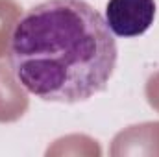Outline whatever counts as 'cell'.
I'll list each match as a JSON object with an SVG mask.
<instances>
[{
    "label": "cell",
    "mask_w": 159,
    "mask_h": 157,
    "mask_svg": "<svg viewBox=\"0 0 159 157\" xmlns=\"http://www.w3.org/2000/svg\"><path fill=\"white\" fill-rule=\"evenodd\" d=\"M30 98L26 87L19 81L15 72L0 63V124L17 122L26 115Z\"/></svg>",
    "instance_id": "277c9868"
},
{
    "label": "cell",
    "mask_w": 159,
    "mask_h": 157,
    "mask_svg": "<svg viewBox=\"0 0 159 157\" xmlns=\"http://www.w3.org/2000/svg\"><path fill=\"white\" fill-rule=\"evenodd\" d=\"M22 7L17 0H0V59L9 54L13 32L20 20Z\"/></svg>",
    "instance_id": "5b68a950"
},
{
    "label": "cell",
    "mask_w": 159,
    "mask_h": 157,
    "mask_svg": "<svg viewBox=\"0 0 159 157\" xmlns=\"http://www.w3.org/2000/svg\"><path fill=\"white\" fill-rule=\"evenodd\" d=\"M113 157H159V122H143L119 131L109 148Z\"/></svg>",
    "instance_id": "3957f363"
},
{
    "label": "cell",
    "mask_w": 159,
    "mask_h": 157,
    "mask_svg": "<svg viewBox=\"0 0 159 157\" xmlns=\"http://www.w3.org/2000/svg\"><path fill=\"white\" fill-rule=\"evenodd\" d=\"M117 41L83 0H46L17 22L9 46L15 76L44 102L78 104L102 92L117 67Z\"/></svg>",
    "instance_id": "6da1fadb"
},
{
    "label": "cell",
    "mask_w": 159,
    "mask_h": 157,
    "mask_svg": "<svg viewBox=\"0 0 159 157\" xmlns=\"http://www.w3.org/2000/svg\"><path fill=\"white\" fill-rule=\"evenodd\" d=\"M156 19L154 0H107L106 22L119 37L143 35Z\"/></svg>",
    "instance_id": "7a4b0ae2"
},
{
    "label": "cell",
    "mask_w": 159,
    "mask_h": 157,
    "mask_svg": "<svg viewBox=\"0 0 159 157\" xmlns=\"http://www.w3.org/2000/svg\"><path fill=\"white\" fill-rule=\"evenodd\" d=\"M144 94H146V100H148L150 107L159 113V70L157 72H154L150 78L146 79Z\"/></svg>",
    "instance_id": "8992f818"
}]
</instances>
